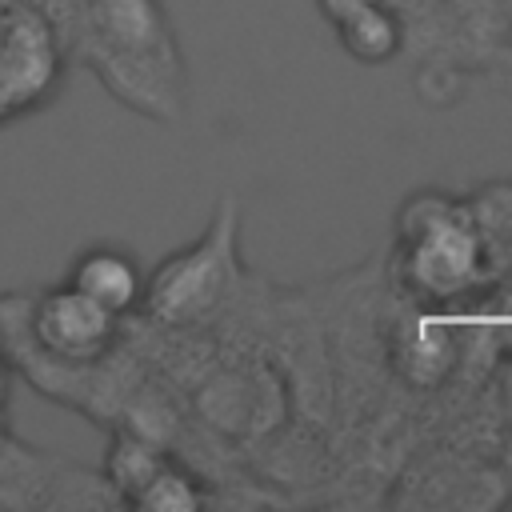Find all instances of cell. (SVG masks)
Instances as JSON below:
<instances>
[{"label":"cell","instance_id":"12","mask_svg":"<svg viewBox=\"0 0 512 512\" xmlns=\"http://www.w3.org/2000/svg\"><path fill=\"white\" fill-rule=\"evenodd\" d=\"M0 376H12V364H8V356H4V336H0Z\"/></svg>","mask_w":512,"mask_h":512},{"label":"cell","instance_id":"5","mask_svg":"<svg viewBox=\"0 0 512 512\" xmlns=\"http://www.w3.org/2000/svg\"><path fill=\"white\" fill-rule=\"evenodd\" d=\"M72 288H80L88 300L108 308L112 316H128L144 300V272L136 256L120 244H88L72 256L68 276Z\"/></svg>","mask_w":512,"mask_h":512},{"label":"cell","instance_id":"2","mask_svg":"<svg viewBox=\"0 0 512 512\" xmlns=\"http://www.w3.org/2000/svg\"><path fill=\"white\" fill-rule=\"evenodd\" d=\"M400 268L424 300H456L480 284L488 244L480 220L440 192H416L400 208Z\"/></svg>","mask_w":512,"mask_h":512},{"label":"cell","instance_id":"9","mask_svg":"<svg viewBox=\"0 0 512 512\" xmlns=\"http://www.w3.org/2000/svg\"><path fill=\"white\" fill-rule=\"evenodd\" d=\"M400 360H404V368H408L412 380L428 384V380H436V376L448 368V360H452V340H448V332L436 328V324H416V328L408 332V340L400 344Z\"/></svg>","mask_w":512,"mask_h":512},{"label":"cell","instance_id":"1","mask_svg":"<svg viewBox=\"0 0 512 512\" xmlns=\"http://www.w3.org/2000/svg\"><path fill=\"white\" fill-rule=\"evenodd\" d=\"M64 44L120 104L152 120L180 116V48L156 0H72Z\"/></svg>","mask_w":512,"mask_h":512},{"label":"cell","instance_id":"8","mask_svg":"<svg viewBox=\"0 0 512 512\" xmlns=\"http://www.w3.org/2000/svg\"><path fill=\"white\" fill-rule=\"evenodd\" d=\"M200 500H204V496H200L196 480H192L188 472H180L172 460H164V464L156 468V476L140 488V496H136L132 504H136V508H148V512H192Z\"/></svg>","mask_w":512,"mask_h":512},{"label":"cell","instance_id":"11","mask_svg":"<svg viewBox=\"0 0 512 512\" xmlns=\"http://www.w3.org/2000/svg\"><path fill=\"white\" fill-rule=\"evenodd\" d=\"M8 380H12V376H0V452L16 440V436H12V424H8Z\"/></svg>","mask_w":512,"mask_h":512},{"label":"cell","instance_id":"10","mask_svg":"<svg viewBox=\"0 0 512 512\" xmlns=\"http://www.w3.org/2000/svg\"><path fill=\"white\" fill-rule=\"evenodd\" d=\"M320 4V12L332 20V24H340V20H348L352 12H360V8H368V4H376V0H316Z\"/></svg>","mask_w":512,"mask_h":512},{"label":"cell","instance_id":"6","mask_svg":"<svg viewBox=\"0 0 512 512\" xmlns=\"http://www.w3.org/2000/svg\"><path fill=\"white\" fill-rule=\"evenodd\" d=\"M336 36H340V48L352 60H360V64H384L404 44V28H400L396 12L384 8L380 0L368 4V8H360V12H352L348 20H340L336 24Z\"/></svg>","mask_w":512,"mask_h":512},{"label":"cell","instance_id":"4","mask_svg":"<svg viewBox=\"0 0 512 512\" xmlns=\"http://www.w3.org/2000/svg\"><path fill=\"white\" fill-rule=\"evenodd\" d=\"M232 256H236V200L224 196L208 232L196 244L172 252L152 276H144V300L140 304L156 320H168V324H184V320L204 316L228 284Z\"/></svg>","mask_w":512,"mask_h":512},{"label":"cell","instance_id":"7","mask_svg":"<svg viewBox=\"0 0 512 512\" xmlns=\"http://www.w3.org/2000/svg\"><path fill=\"white\" fill-rule=\"evenodd\" d=\"M164 460L168 456L152 440H144L140 432H128V428L116 432L108 444V456H104V484L112 488V500L132 504Z\"/></svg>","mask_w":512,"mask_h":512},{"label":"cell","instance_id":"3","mask_svg":"<svg viewBox=\"0 0 512 512\" xmlns=\"http://www.w3.org/2000/svg\"><path fill=\"white\" fill-rule=\"evenodd\" d=\"M68 64V44L40 4L0 0V128L48 108Z\"/></svg>","mask_w":512,"mask_h":512}]
</instances>
